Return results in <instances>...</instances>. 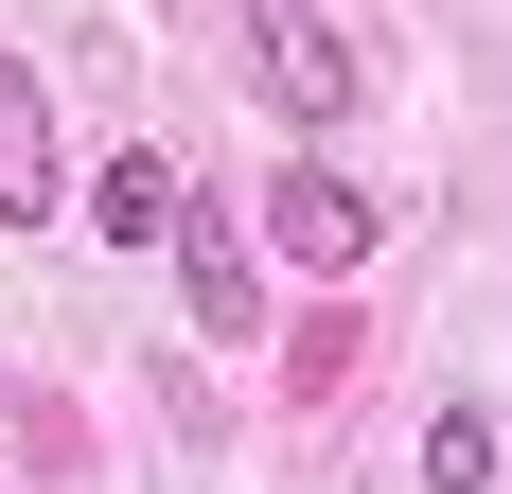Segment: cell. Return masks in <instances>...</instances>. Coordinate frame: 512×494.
<instances>
[{
    "instance_id": "2",
    "label": "cell",
    "mask_w": 512,
    "mask_h": 494,
    "mask_svg": "<svg viewBox=\"0 0 512 494\" xmlns=\"http://www.w3.org/2000/svg\"><path fill=\"white\" fill-rule=\"evenodd\" d=\"M265 265H318V283L371 265V195L336 177V159H283V177H265Z\"/></svg>"
},
{
    "instance_id": "6",
    "label": "cell",
    "mask_w": 512,
    "mask_h": 494,
    "mask_svg": "<svg viewBox=\"0 0 512 494\" xmlns=\"http://www.w3.org/2000/svg\"><path fill=\"white\" fill-rule=\"evenodd\" d=\"M424 494H495V406H442L424 424Z\"/></svg>"
},
{
    "instance_id": "3",
    "label": "cell",
    "mask_w": 512,
    "mask_h": 494,
    "mask_svg": "<svg viewBox=\"0 0 512 494\" xmlns=\"http://www.w3.org/2000/svg\"><path fill=\"white\" fill-rule=\"evenodd\" d=\"M53 195H71V159H53V89L0 53V230H53Z\"/></svg>"
},
{
    "instance_id": "4",
    "label": "cell",
    "mask_w": 512,
    "mask_h": 494,
    "mask_svg": "<svg viewBox=\"0 0 512 494\" xmlns=\"http://www.w3.org/2000/svg\"><path fill=\"white\" fill-rule=\"evenodd\" d=\"M177 283H195V336H265V265L248 247H230V212H177Z\"/></svg>"
},
{
    "instance_id": "5",
    "label": "cell",
    "mask_w": 512,
    "mask_h": 494,
    "mask_svg": "<svg viewBox=\"0 0 512 494\" xmlns=\"http://www.w3.org/2000/svg\"><path fill=\"white\" fill-rule=\"evenodd\" d=\"M177 212H195V177H177V159H106L89 230H106V247H177Z\"/></svg>"
},
{
    "instance_id": "1",
    "label": "cell",
    "mask_w": 512,
    "mask_h": 494,
    "mask_svg": "<svg viewBox=\"0 0 512 494\" xmlns=\"http://www.w3.org/2000/svg\"><path fill=\"white\" fill-rule=\"evenodd\" d=\"M230 18H248V71H265L283 124H354V36L318 0H230Z\"/></svg>"
}]
</instances>
